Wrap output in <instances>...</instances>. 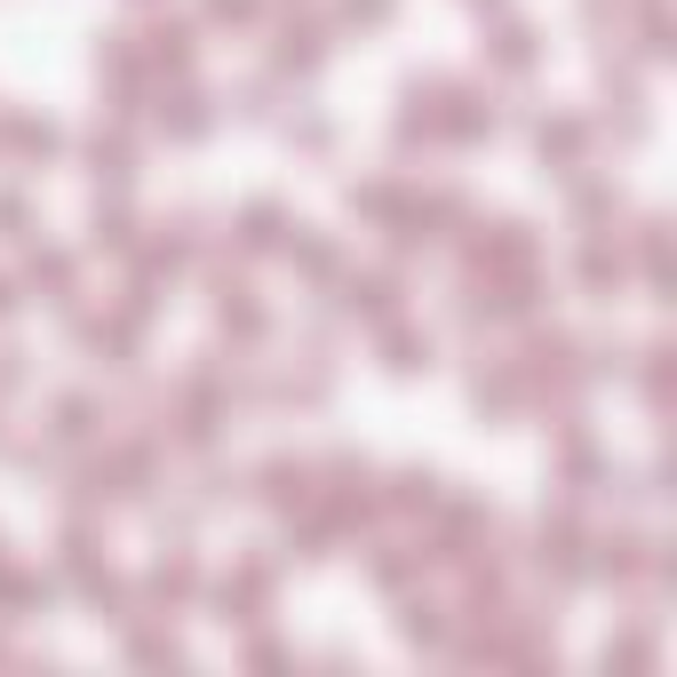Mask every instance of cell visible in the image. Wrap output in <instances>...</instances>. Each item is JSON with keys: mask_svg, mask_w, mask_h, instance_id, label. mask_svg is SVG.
<instances>
[{"mask_svg": "<svg viewBox=\"0 0 677 677\" xmlns=\"http://www.w3.org/2000/svg\"><path fill=\"white\" fill-rule=\"evenodd\" d=\"M64 280H73V263H64V255H32V287H64Z\"/></svg>", "mask_w": 677, "mask_h": 677, "instance_id": "cell-10", "label": "cell"}, {"mask_svg": "<svg viewBox=\"0 0 677 677\" xmlns=\"http://www.w3.org/2000/svg\"><path fill=\"white\" fill-rule=\"evenodd\" d=\"M208 9H216L223 24H240V17H255V0H208Z\"/></svg>", "mask_w": 677, "mask_h": 677, "instance_id": "cell-14", "label": "cell"}, {"mask_svg": "<svg viewBox=\"0 0 677 677\" xmlns=\"http://www.w3.org/2000/svg\"><path fill=\"white\" fill-rule=\"evenodd\" d=\"M383 351H391V367H398V375H415V367H430V335H406V327H398Z\"/></svg>", "mask_w": 677, "mask_h": 677, "instance_id": "cell-5", "label": "cell"}, {"mask_svg": "<svg viewBox=\"0 0 677 677\" xmlns=\"http://www.w3.org/2000/svg\"><path fill=\"white\" fill-rule=\"evenodd\" d=\"M582 152V128L574 120H542V160H574Z\"/></svg>", "mask_w": 677, "mask_h": 677, "instance_id": "cell-6", "label": "cell"}, {"mask_svg": "<svg viewBox=\"0 0 677 677\" xmlns=\"http://www.w3.org/2000/svg\"><path fill=\"white\" fill-rule=\"evenodd\" d=\"M280 64H287V73H312V64H319V32H312V24H303V32L287 24V41H280Z\"/></svg>", "mask_w": 677, "mask_h": 677, "instance_id": "cell-4", "label": "cell"}, {"mask_svg": "<svg viewBox=\"0 0 677 677\" xmlns=\"http://www.w3.org/2000/svg\"><path fill=\"white\" fill-rule=\"evenodd\" d=\"M430 487H438L430 470H406V479H398V502H406V511H415V502H430Z\"/></svg>", "mask_w": 677, "mask_h": 677, "instance_id": "cell-12", "label": "cell"}, {"mask_svg": "<svg viewBox=\"0 0 677 677\" xmlns=\"http://www.w3.org/2000/svg\"><path fill=\"white\" fill-rule=\"evenodd\" d=\"M391 303H398L391 280H351V312H359V319H391Z\"/></svg>", "mask_w": 677, "mask_h": 677, "instance_id": "cell-3", "label": "cell"}, {"mask_svg": "<svg viewBox=\"0 0 677 677\" xmlns=\"http://www.w3.org/2000/svg\"><path fill=\"white\" fill-rule=\"evenodd\" d=\"M192 590H199V574H192V558H176V566H160V574H152V598H160V605H184Z\"/></svg>", "mask_w": 677, "mask_h": 677, "instance_id": "cell-2", "label": "cell"}, {"mask_svg": "<svg viewBox=\"0 0 677 677\" xmlns=\"http://www.w3.org/2000/svg\"><path fill=\"white\" fill-rule=\"evenodd\" d=\"M9 303H17V295H9V280H0V312H9Z\"/></svg>", "mask_w": 677, "mask_h": 677, "instance_id": "cell-15", "label": "cell"}, {"mask_svg": "<svg viewBox=\"0 0 677 677\" xmlns=\"http://www.w3.org/2000/svg\"><path fill=\"white\" fill-rule=\"evenodd\" d=\"M160 128H176V135H199V128H208V112H199V96H176V112H160Z\"/></svg>", "mask_w": 677, "mask_h": 677, "instance_id": "cell-9", "label": "cell"}, {"mask_svg": "<svg viewBox=\"0 0 677 677\" xmlns=\"http://www.w3.org/2000/svg\"><path fill=\"white\" fill-rule=\"evenodd\" d=\"M17 144L24 152H56V128L48 120H17Z\"/></svg>", "mask_w": 677, "mask_h": 677, "instance_id": "cell-11", "label": "cell"}, {"mask_svg": "<svg viewBox=\"0 0 677 677\" xmlns=\"http://www.w3.org/2000/svg\"><path fill=\"white\" fill-rule=\"evenodd\" d=\"M240 240H248V248H271V240H280V208H271V199H255V208H248Z\"/></svg>", "mask_w": 677, "mask_h": 677, "instance_id": "cell-7", "label": "cell"}, {"mask_svg": "<svg viewBox=\"0 0 677 677\" xmlns=\"http://www.w3.org/2000/svg\"><path fill=\"white\" fill-rule=\"evenodd\" d=\"M406 637H415V646H438V637H447V622H438V605H406V622H398Z\"/></svg>", "mask_w": 677, "mask_h": 677, "instance_id": "cell-8", "label": "cell"}, {"mask_svg": "<svg viewBox=\"0 0 677 677\" xmlns=\"http://www.w3.org/2000/svg\"><path fill=\"white\" fill-rule=\"evenodd\" d=\"M135 662H184L176 637H135Z\"/></svg>", "mask_w": 677, "mask_h": 677, "instance_id": "cell-13", "label": "cell"}, {"mask_svg": "<svg viewBox=\"0 0 677 677\" xmlns=\"http://www.w3.org/2000/svg\"><path fill=\"white\" fill-rule=\"evenodd\" d=\"M263 494L271 502H280V511H287V502H303V494H312V470H303V462H263Z\"/></svg>", "mask_w": 677, "mask_h": 677, "instance_id": "cell-1", "label": "cell"}]
</instances>
